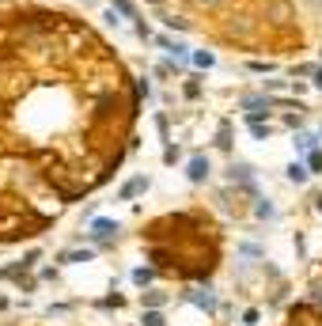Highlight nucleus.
I'll use <instances>...</instances> for the list:
<instances>
[{"label": "nucleus", "instance_id": "7ed1b4c3", "mask_svg": "<svg viewBox=\"0 0 322 326\" xmlns=\"http://www.w3.org/2000/svg\"><path fill=\"white\" fill-rule=\"evenodd\" d=\"M307 175H311V171L304 167V163H292V167H288V178L292 182H307Z\"/></svg>", "mask_w": 322, "mask_h": 326}, {"label": "nucleus", "instance_id": "9d476101", "mask_svg": "<svg viewBox=\"0 0 322 326\" xmlns=\"http://www.w3.org/2000/svg\"><path fill=\"white\" fill-rule=\"evenodd\" d=\"M133 281H136V284H144V281H152V273H148V270H136V273H133Z\"/></svg>", "mask_w": 322, "mask_h": 326}, {"label": "nucleus", "instance_id": "9b49d317", "mask_svg": "<svg viewBox=\"0 0 322 326\" xmlns=\"http://www.w3.org/2000/svg\"><path fill=\"white\" fill-rule=\"evenodd\" d=\"M315 205H318V209H322V194H318V197H315Z\"/></svg>", "mask_w": 322, "mask_h": 326}, {"label": "nucleus", "instance_id": "6e6552de", "mask_svg": "<svg viewBox=\"0 0 322 326\" xmlns=\"http://www.w3.org/2000/svg\"><path fill=\"white\" fill-rule=\"evenodd\" d=\"M114 8H118V12H125V15H133V4H129V0H114Z\"/></svg>", "mask_w": 322, "mask_h": 326}, {"label": "nucleus", "instance_id": "f257e3e1", "mask_svg": "<svg viewBox=\"0 0 322 326\" xmlns=\"http://www.w3.org/2000/svg\"><path fill=\"white\" fill-rule=\"evenodd\" d=\"M114 232H118V224H114V220H95V224H91V235H95V239H110Z\"/></svg>", "mask_w": 322, "mask_h": 326}, {"label": "nucleus", "instance_id": "423d86ee", "mask_svg": "<svg viewBox=\"0 0 322 326\" xmlns=\"http://www.w3.org/2000/svg\"><path fill=\"white\" fill-rule=\"evenodd\" d=\"M144 326H163V315L159 311H148V315H144Z\"/></svg>", "mask_w": 322, "mask_h": 326}, {"label": "nucleus", "instance_id": "1a4fd4ad", "mask_svg": "<svg viewBox=\"0 0 322 326\" xmlns=\"http://www.w3.org/2000/svg\"><path fill=\"white\" fill-rule=\"evenodd\" d=\"M91 258V251H84V254H65V262H87Z\"/></svg>", "mask_w": 322, "mask_h": 326}, {"label": "nucleus", "instance_id": "20e7f679", "mask_svg": "<svg viewBox=\"0 0 322 326\" xmlns=\"http://www.w3.org/2000/svg\"><path fill=\"white\" fill-rule=\"evenodd\" d=\"M140 190H144V178H133V182L122 186V197H133V194H140Z\"/></svg>", "mask_w": 322, "mask_h": 326}, {"label": "nucleus", "instance_id": "0eeeda50", "mask_svg": "<svg viewBox=\"0 0 322 326\" xmlns=\"http://www.w3.org/2000/svg\"><path fill=\"white\" fill-rule=\"evenodd\" d=\"M193 65H201V69H209V65H212V53H193Z\"/></svg>", "mask_w": 322, "mask_h": 326}, {"label": "nucleus", "instance_id": "f03ea898", "mask_svg": "<svg viewBox=\"0 0 322 326\" xmlns=\"http://www.w3.org/2000/svg\"><path fill=\"white\" fill-rule=\"evenodd\" d=\"M205 175H209V163H205L201 156H197V159H190V178H193V182H201Z\"/></svg>", "mask_w": 322, "mask_h": 326}, {"label": "nucleus", "instance_id": "39448f33", "mask_svg": "<svg viewBox=\"0 0 322 326\" xmlns=\"http://www.w3.org/2000/svg\"><path fill=\"white\" fill-rule=\"evenodd\" d=\"M190 300H193V303H201V308H209V311L216 308V300H212V296H201V292H190Z\"/></svg>", "mask_w": 322, "mask_h": 326}]
</instances>
